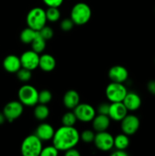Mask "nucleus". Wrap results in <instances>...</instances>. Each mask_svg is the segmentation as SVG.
Here are the masks:
<instances>
[{
	"instance_id": "1",
	"label": "nucleus",
	"mask_w": 155,
	"mask_h": 156,
	"mask_svg": "<svg viewBox=\"0 0 155 156\" xmlns=\"http://www.w3.org/2000/svg\"><path fill=\"white\" fill-rule=\"evenodd\" d=\"M53 145L59 151L65 152L75 147L80 141V133L74 126H63L55 131L53 137Z\"/></svg>"
},
{
	"instance_id": "2",
	"label": "nucleus",
	"mask_w": 155,
	"mask_h": 156,
	"mask_svg": "<svg viewBox=\"0 0 155 156\" xmlns=\"http://www.w3.org/2000/svg\"><path fill=\"white\" fill-rule=\"evenodd\" d=\"M91 18V9L84 2H78L72 7L70 18L76 25H84L90 21Z\"/></svg>"
},
{
	"instance_id": "3",
	"label": "nucleus",
	"mask_w": 155,
	"mask_h": 156,
	"mask_svg": "<svg viewBox=\"0 0 155 156\" xmlns=\"http://www.w3.org/2000/svg\"><path fill=\"white\" fill-rule=\"evenodd\" d=\"M42 149V141L35 134L27 136L21 146V154L24 156H39Z\"/></svg>"
},
{
	"instance_id": "4",
	"label": "nucleus",
	"mask_w": 155,
	"mask_h": 156,
	"mask_svg": "<svg viewBox=\"0 0 155 156\" xmlns=\"http://www.w3.org/2000/svg\"><path fill=\"white\" fill-rule=\"evenodd\" d=\"M46 10L42 8L35 7L30 9L26 17L27 26L36 31H39L46 24Z\"/></svg>"
},
{
	"instance_id": "5",
	"label": "nucleus",
	"mask_w": 155,
	"mask_h": 156,
	"mask_svg": "<svg viewBox=\"0 0 155 156\" xmlns=\"http://www.w3.org/2000/svg\"><path fill=\"white\" fill-rule=\"evenodd\" d=\"M19 101L24 106L33 107L38 104L39 91L30 85H24L18 90Z\"/></svg>"
},
{
	"instance_id": "6",
	"label": "nucleus",
	"mask_w": 155,
	"mask_h": 156,
	"mask_svg": "<svg viewBox=\"0 0 155 156\" xmlns=\"http://www.w3.org/2000/svg\"><path fill=\"white\" fill-rule=\"evenodd\" d=\"M106 96L108 100L112 102H122L127 94L128 91L123 83L112 82L106 86Z\"/></svg>"
},
{
	"instance_id": "7",
	"label": "nucleus",
	"mask_w": 155,
	"mask_h": 156,
	"mask_svg": "<svg viewBox=\"0 0 155 156\" xmlns=\"http://www.w3.org/2000/svg\"><path fill=\"white\" fill-rule=\"evenodd\" d=\"M94 143L99 150L107 152L114 147V137L106 130L97 132L95 134Z\"/></svg>"
},
{
	"instance_id": "8",
	"label": "nucleus",
	"mask_w": 155,
	"mask_h": 156,
	"mask_svg": "<svg viewBox=\"0 0 155 156\" xmlns=\"http://www.w3.org/2000/svg\"><path fill=\"white\" fill-rule=\"evenodd\" d=\"M74 114L78 120L83 123L91 122L96 116V111L93 106L89 104H79L74 110Z\"/></svg>"
},
{
	"instance_id": "9",
	"label": "nucleus",
	"mask_w": 155,
	"mask_h": 156,
	"mask_svg": "<svg viewBox=\"0 0 155 156\" xmlns=\"http://www.w3.org/2000/svg\"><path fill=\"white\" fill-rule=\"evenodd\" d=\"M24 111V105L19 101H12L6 104L3 108V114L9 122H13L19 118Z\"/></svg>"
},
{
	"instance_id": "10",
	"label": "nucleus",
	"mask_w": 155,
	"mask_h": 156,
	"mask_svg": "<svg viewBox=\"0 0 155 156\" xmlns=\"http://www.w3.org/2000/svg\"><path fill=\"white\" fill-rule=\"evenodd\" d=\"M121 129L123 133L132 136L138 130L140 126V120L137 116L133 114H127L121 120Z\"/></svg>"
},
{
	"instance_id": "11",
	"label": "nucleus",
	"mask_w": 155,
	"mask_h": 156,
	"mask_svg": "<svg viewBox=\"0 0 155 156\" xmlns=\"http://www.w3.org/2000/svg\"><path fill=\"white\" fill-rule=\"evenodd\" d=\"M20 59H21V66L23 68L32 71L39 67L40 55L33 50L24 52L20 56Z\"/></svg>"
},
{
	"instance_id": "12",
	"label": "nucleus",
	"mask_w": 155,
	"mask_h": 156,
	"mask_svg": "<svg viewBox=\"0 0 155 156\" xmlns=\"http://www.w3.org/2000/svg\"><path fill=\"white\" fill-rule=\"evenodd\" d=\"M128 110L122 102H112L109 105L108 116L110 120L120 122L128 114Z\"/></svg>"
},
{
	"instance_id": "13",
	"label": "nucleus",
	"mask_w": 155,
	"mask_h": 156,
	"mask_svg": "<svg viewBox=\"0 0 155 156\" xmlns=\"http://www.w3.org/2000/svg\"><path fill=\"white\" fill-rule=\"evenodd\" d=\"M108 76L112 82L123 83L129 77V73L126 68L120 65L113 66L109 69L108 72Z\"/></svg>"
},
{
	"instance_id": "14",
	"label": "nucleus",
	"mask_w": 155,
	"mask_h": 156,
	"mask_svg": "<svg viewBox=\"0 0 155 156\" xmlns=\"http://www.w3.org/2000/svg\"><path fill=\"white\" fill-rule=\"evenodd\" d=\"M55 131L56 130L54 128L50 123H41L36 127L34 134L42 142L49 141V140H53Z\"/></svg>"
},
{
	"instance_id": "15",
	"label": "nucleus",
	"mask_w": 155,
	"mask_h": 156,
	"mask_svg": "<svg viewBox=\"0 0 155 156\" xmlns=\"http://www.w3.org/2000/svg\"><path fill=\"white\" fill-rule=\"evenodd\" d=\"M2 65L5 70L9 73H16L22 67L20 57L13 54L6 56L3 60Z\"/></svg>"
},
{
	"instance_id": "16",
	"label": "nucleus",
	"mask_w": 155,
	"mask_h": 156,
	"mask_svg": "<svg viewBox=\"0 0 155 156\" xmlns=\"http://www.w3.org/2000/svg\"><path fill=\"white\" fill-rule=\"evenodd\" d=\"M64 106L68 110H74L80 104V95L75 90H68L63 96Z\"/></svg>"
},
{
	"instance_id": "17",
	"label": "nucleus",
	"mask_w": 155,
	"mask_h": 156,
	"mask_svg": "<svg viewBox=\"0 0 155 156\" xmlns=\"http://www.w3.org/2000/svg\"><path fill=\"white\" fill-rule=\"evenodd\" d=\"M122 103L129 111H135L139 109L141 105V99L138 94L135 92H128Z\"/></svg>"
},
{
	"instance_id": "18",
	"label": "nucleus",
	"mask_w": 155,
	"mask_h": 156,
	"mask_svg": "<svg viewBox=\"0 0 155 156\" xmlns=\"http://www.w3.org/2000/svg\"><path fill=\"white\" fill-rule=\"evenodd\" d=\"M93 129L96 132H102L106 131L109 128L110 124V118L108 115L99 114L96 115L92 121Z\"/></svg>"
},
{
	"instance_id": "19",
	"label": "nucleus",
	"mask_w": 155,
	"mask_h": 156,
	"mask_svg": "<svg viewBox=\"0 0 155 156\" xmlns=\"http://www.w3.org/2000/svg\"><path fill=\"white\" fill-rule=\"evenodd\" d=\"M56 66V61L52 55L45 53L40 56L39 67L43 72H46V73L52 72L55 69Z\"/></svg>"
},
{
	"instance_id": "20",
	"label": "nucleus",
	"mask_w": 155,
	"mask_h": 156,
	"mask_svg": "<svg viewBox=\"0 0 155 156\" xmlns=\"http://www.w3.org/2000/svg\"><path fill=\"white\" fill-rule=\"evenodd\" d=\"M33 115L36 120L40 121H43L50 115V110L46 105L40 104L35 105L34 110H33Z\"/></svg>"
},
{
	"instance_id": "21",
	"label": "nucleus",
	"mask_w": 155,
	"mask_h": 156,
	"mask_svg": "<svg viewBox=\"0 0 155 156\" xmlns=\"http://www.w3.org/2000/svg\"><path fill=\"white\" fill-rule=\"evenodd\" d=\"M129 136L125 133L118 134L116 136L114 137V147L115 149H122L126 150L129 146Z\"/></svg>"
},
{
	"instance_id": "22",
	"label": "nucleus",
	"mask_w": 155,
	"mask_h": 156,
	"mask_svg": "<svg viewBox=\"0 0 155 156\" xmlns=\"http://www.w3.org/2000/svg\"><path fill=\"white\" fill-rule=\"evenodd\" d=\"M46 41L44 38H43L41 35L40 34L39 32L37 31L36 37H35L33 41L30 44H31L32 50L33 51L36 52L37 53H39V54L43 53L46 48Z\"/></svg>"
},
{
	"instance_id": "23",
	"label": "nucleus",
	"mask_w": 155,
	"mask_h": 156,
	"mask_svg": "<svg viewBox=\"0 0 155 156\" xmlns=\"http://www.w3.org/2000/svg\"><path fill=\"white\" fill-rule=\"evenodd\" d=\"M36 34H37V31L30 28V27H27V28L24 29L21 32V34H20V40L24 44H30L33 41Z\"/></svg>"
},
{
	"instance_id": "24",
	"label": "nucleus",
	"mask_w": 155,
	"mask_h": 156,
	"mask_svg": "<svg viewBox=\"0 0 155 156\" xmlns=\"http://www.w3.org/2000/svg\"><path fill=\"white\" fill-rule=\"evenodd\" d=\"M46 16L47 21L50 22H56L60 18V11L56 7H48V9L46 10Z\"/></svg>"
},
{
	"instance_id": "25",
	"label": "nucleus",
	"mask_w": 155,
	"mask_h": 156,
	"mask_svg": "<svg viewBox=\"0 0 155 156\" xmlns=\"http://www.w3.org/2000/svg\"><path fill=\"white\" fill-rule=\"evenodd\" d=\"M78 120L74 111H68L65 113L62 117V123L63 126H74Z\"/></svg>"
},
{
	"instance_id": "26",
	"label": "nucleus",
	"mask_w": 155,
	"mask_h": 156,
	"mask_svg": "<svg viewBox=\"0 0 155 156\" xmlns=\"http://www.w3.org/2000/svg\"><path fill=\"white\" fill-rule=\"evenodd\" d=\"M52 98H53L52 93L49 90H42L41 91H40L39 94H38V103L47 105L51 101Z\"/></svg>"
},
{
	"instance_id": "27",
	"label": "nucleus",
	"mask_w": 155,
	"mask_h": 156,
	"mask_svg": "<svg viewBox=\"0 0 155 156\" xmlns=\"http://www.w3.org/2000/svg\"><path fill=\"white\" fill-rule=\"evenodd\" d=\"M16 74H17V78H18L21 82H28L32 77L31 71L27 69L23 68V67H21V68L17 72Z\"/></svg>"
},
{
	"instance_id": "28",
	"label": "nucleus",
	"mask_w": 155,
	"mask_h": 156,
	"mask_svg": "<svg viewBox=\"0 0 155 156\" xmlns=\"http://www.w3.org/2000/svg\"><path fill=\"white\" fill-rule=\"evenodd\" d=\"M95 133L91 129H85L80 134V140L86 143H90L94 142Z\"/></svg>"
},
{
	"instance_id": "29",
	"label": "nucleus",
	"mask_w": 155,
	"mask_h": 156,
	"mask_svg": "<svg viewBox=\"0 0 155 156\" xmlns=\"http://www.w3.org/2000/svg\"><path fill=\"white\" fill-rule=\"evenodd\" d=\"M40 33V34L41 35L43 38L46 40V41H48V40H50L54 35V31L52 29L51 27L50 26L45 25L43 27L40 29V30L38 31Z\"/></svg>"
},
{
	"instance_id": "30",
	"label": "nucleus",
	"mask_w": 155,
	"mask_h": 156,
	"mask_svg": "<svg viewBox=\"0 0 155 156\" xmlns=\"http://www.w3.org/2000/svg\"><path fill=\"white\" fill-rule=\"evenodd\" d=\"M59 154V150L54 146H49L43 148L40 155L42 156H56Z\"/></svg>"
},
{
	"instance_id": "31",
	"label": "nucleus",
	"mask_w": 155,
	"mask_h": 156,
	"mask_svg": "<svg viewBox=\"0 0 155 156\" xmlns=\"http://www.w3.org/2000/svg\"><path fill=\"white\" fill-rule=\"evenodd\" d=\"M74 24L71 18H65L60 23V27L63 31H69L74 27Z\"/></svg>"
},
{
	"instance_id": "32",
	"label": "nucleus",
	"mask_w": 155,
	"mask_h": 156,
	"mask_svg": "<svg viewBox=\"0 0 155 156\" xmlns=\"http://www.w3.org/2000/svg\"><path fill=\"white\" fill-rule=\"evenodd\" d=\"M109 105L106 103L100 104L98 107H97V113L99 114H104V115H108L109 114Z\"/></svg>"
},
{
	"instance_id": "33",
	"label": "nucleus",
	"mask_w": 155,
	"mask_h": 156,
	"mask_svg": "<svg viewBox=\"0 0 155 156\" xmlns=\"http://www.w3.org/2000/svg\"><path fill=\"white\" fill-rule=\"evenodd\" d=\"M64 0H43L46 5L48 7H56L59 8L62 5Z\"/></svg>"
},
{
	"instance_id": "34",
	"label": "nucleus",
	"mask_w": 155,
	"mask_h": 156,
	"mask_svg": "<svg viewBox=\"0 0 155 156\" xmlns=\"http://www.w3.org/2000/svg\"><path fill=\"white\" fill-rule=\"evenodd\" d=\"M65 155L66 156H80L81 154L78 152V150H77L76 149H74V147L71 148V149H68L65 152Z\"/></svg>"
},
{
	"instance_id": "35",
	"label": "nucleus",
	"mask_w": 155,
	"mask_h": 156,
	"mask_svg": "<svg viewBox=\"0 0 155 156\" xmlns=\"http://www.w3.org/2000/svg\"><path fill=\"white\" fill-rule=\"evenodd\" d=\"M147 88L150 94L155 95V80H151L150 81V82H148Z\"/></svg>"
},
{
	"instance_id": "36",
	"label": "nucleus",
	"mask_w": 155,
	"mask_h": 156,
	"mask_svg": "<svg viewBox=\"0 0 155 156\" xmlns=\"http://www.w3.org/2000/svg\"><path fill=\"white\" fill-rule=\"evenodd\" d=\"M112 156H128L129 154L126 152L125 150H122V149H115V151L112 152L111 154Z\"/></svg>"
},
{
	"instance_id": "37",
	"label": "nucleus",
	"mask_w": 155,
	"mask_h": 156,
	"mask_svg": "<svg viewBox=\"0 0 155 156\" xmlns=\"http://www.w3.org/2000/svg\"><path fill=\"white\" fill-rule=\"evenodd\" d=\"M5 120H6V118H5V117L3 112H0V125L3 124V123H4V122L5 121Z\"/></svg>"
}]
</instances>
